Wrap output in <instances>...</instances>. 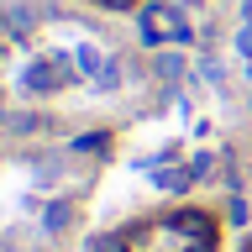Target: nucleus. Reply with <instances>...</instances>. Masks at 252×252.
<instances>
[{
	"instance_id": "2",
	"label": "nucleus",
	"mask_w": 252,
	"mask_h": 252,
	"mask_svg": "<svg viewBox=\"0 0 252 252\" xmlns=\"http://www.w3.org/2000/svg\"><path fill=\"white\" fill-rule=\"evenodd\" d=\"M142 32H147V42H158V47H168V42H189V21L173 5H147V16H142Z\"/></svg>"
},
{
	"instance_id": "1",
	"label": "nucleus",
	"mask_w": 252,
	"mask_h": 252,
	"mask_svg": "<svg viewBox=\"0 0 252 252\" xmlns=\"http://www.w3.org/2000/svg\"><path fill=\"white\" fill-rule=\"evenodd\" d=\"M94 252H216V216L210 210H163L131 220L116 236H100Z\"/></svg>"
},
{
	"instance_id": "3",
	"label": "nucleus",
	"mask_w": 252,
	"mask_h": 252,
	"mask_svg": "<svg viewBox=\"0 0 252 252\" xmlns=\"http://www.w3.org/2000/svg\"><path fill=\"white\" fill-rule=\"evenodd\" d=\"M247 252H252V247H247Z\"/></svg>"
}]
</instances>
